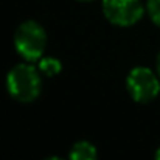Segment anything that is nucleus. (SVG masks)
Masks as SVG:
<instances>
[{
    "instance_id": "f257e3e1",
    "label": "nucleus",
    "mask_w": 160,
    "mask_h": 160,
    "mask_svg": "<svg viewBox=\"0 0 160 160\" xmlns=\"http://www.w3.org/2000/svg\"><path fill=\"white\" fill-rule=\"evenodd\" d=\"M6 89L12 98L22 103L36 100L42 89L41 72L31 64H17L6 75Z\"/></svg>"
},
{
    "instance_id": "f03ea898",
    "label": "nucleus",
    "mask_w": 160,
    "mask_h": 160,
    "mask_svg": "<svg viewBox=\"0 0 160 160\" xmlns=\"http://www.w3.org/2000/svg\"><path fill=\"white\" fill-rule=\"evenodd\" d=\"M14 45L17 53L23 59L30 62L39 61L47 45V34L44 27L34 20L20 23L14 34Z\"/></svg>"
},
{
    "instance_id": "7ed1b4c3",
    "label": "nucleus",
    "mask_w": 160,
    "mask_h": 160,
    "mask_svg": "<svg viewBox=\"0 0 160 160\" xmlns=\"http://www.w3.org/2000/svg\"><path fill=\"white\" fill-rule=\"evenodd\" d=\"M128 90L137 103H149L160 92V76L148 67H135L126 79Z\"/></svg>"
},
{
    "instance_id": "20e7f679",
    "label": "nucleus",
    "mask_w": 160,
    "mask_h": 160,
    "mask_svg": "<svg viewBox=\"0 0 160 160\" xmlns=\"http://www.w3.org/2000/svg\"><path fill=\"white\" fill-rule=\"evenodd\" d=\"M142 0H103V12L106 19L118 27L137 23L143 16Z\"/></svg>"
},
{
    "instance_id": "39448f33",
    "label": "nucleus",
    "mask_w": 160,
    "mask_h": 160,
    "mask_svg": "<svg viewBox=\"0 0 160 160\" xmlns=\"http://www.w3.org/2000/svg\"><path fill=\"white\" fill-rule=\"evenodd\" d=\"M98 154L90 142H78L70 149L68 160H97Z\"/></svg>"
},
{
    "instance_id": "423d86ee",
    "label": "nucleus",
    "mask_w": 160,
    "mask_h": 160,
    "mask_svg": "<svg viewBox=\"0 0 160 160\" xmlns=\"http://www.w3.org/2000/svg\"><path fill=\"white\" fill-rule=\"evenodd\" d=\"M38 68L45 76H54V75H58L61 72V62L53 56H45V58L39 59Z\"/></svg>"
},
{
    "instance_id": "0eeeda50",
    "label": "nucleus",
    "mask_w": 160,
    "mask_h": 160,
    "mask_svg": "<svg viewBox=\"0 0 160 160\" xmlns=\"http://www.w3.org/2000/svg\"><path fill=\"white\" fill-rule=\"evenodd\" d=\"M146 9L152 22L160 27V0H148L146 2Z\"/></svg>"
},
{
    "instance_id": "6e6552de",
    "label": "nucleus",
    "mask_w": 160,
    "mask_h": 160,
    "mask_svg": "<svg viewBox=\"0 0 160 160\" xmlns=\"http://www.w3.org/2000/svg\"><path fill=\"white\" fill-rule=\"evenodd\" d=\"M156 68H157V75L160 76V53L157 56V61H156Z\"/></svg>"
},
{
    "instance_id": "1a4fd4ad",
    "label": "nucleus",
    "mask_w": 160,
    "mask_h": 160,
    "mask_svg": "<svg viewBox=\"0 0 160 160\" xmlns=\"http://www.w3.org/2000/svg\"><path fill=\"white\" fill-rule=\"evenodd\" d=\"M44 160H64V159H61V157H56V156H52V157H45Z\"/></svg>"
},
{
    "instance_id": "9d476101",
    "label": "nucleus",
    "mask_w": 160,
    "mask_h": 160,
    "mask_svg": "<svg viewBox=\"0 0 160 160\" xmlns=\"http://www.w3.org/2000/svg\"><path fill=\"white\" fill-rule=\"evenodd\" d=\"M154 160H160V148L157 149V152H156V157H154Z\"/></svg>"
},
{
    "instance_id": "9b49d317",
    "label": "nucleus",
    "mask_w": 160,
    "mask_h": 160,
    "mask_svg": "<svg viewBox=\"0 0 160 160\" xmlns=\"http://www.w3.org/2000/svg\"><path fill=\"white\" fill-rule=\"evenodd\" d=\"M79 2H90V0H79Z\"/></svg>"
}]
</instances>
